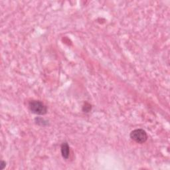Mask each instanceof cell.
<instances>
[{
  "label": "cell",
  "mask_w": 170,
  "mask_h": 170,
  "mask_svg": "<svg viewBox=\"0 0 170 170\" xmlns=\"http://www.w3.org/2000/svg\"><path fill=\"white\" fill-rule=\"evenodd\" d=\"M29 108L31 112L38 115H44L47 114V109L41 101L31 100L29 103Z\"/></svg>",
  "instance_id": "cell-1"
},
{
  "label": "cell",
  "mask_w": 170,
  "mask_h": 170,
  "mask_svg": "<svg viewBox=\"0 0 170 170\" xmlns=\"http://www.w3.org/2000/svg\"><path fill=\"white\" fill-rule=\"evenodd\" d=\"M130 138L136 143L144 144L148 140V135L142 129H135L130 133Z\"/></svg>",
  "instance_id": "cell-2"
},
{
  "label": "cell",
  "mask_w": 170,
  "mask_h": 170,
  "mask_svg": "<svg viewBox=\"0 0 170 170\" xmlns=\"http://www.w3.org/2000/svg\"><path fill=\"white\" fill-rule=\"evenodd\" d=\"M35 122L37 124H39V125L43 126L45 125H47V122H48L47 121L44 120V119H43L41 118H36Z\"/></svg>",
  "instance_id": "cell-4"
},
{
  "label": "cell",
  "mask_w": 170,
  "mask_h": 170,
  "mask_svg": "<svg viewBox=\"0 0 170 170\" xmlns=\"http://www.w3.org/2000/svg\"><path fill=\"white\" fill-rule=\"evenodd\" d=\"M0 166H1V167H0V169H1L2 170V169H3L5 167V166H6V163H5V162L4 161H2V162H1V165H0Z\"/></svg>",
  "instance_id": "cell-5"
},
{
  "label": "cell",
  "mask_w": 170,
  "mask_h": 170,
  "mask_svg": "<svg viewBox=\"0 0 170 170\" xmlns=\"http://www.w3.org/2000/svg\"><path fill=\"white\" fill-rule=\"evenodd\" d=\"M61 154L63 157L66 160L68 159L70 154V148H69V146L68 145L66 142H64L61 144Z\"/></svg>",
  "instance_id": "cell-3"
}]
</instances>
